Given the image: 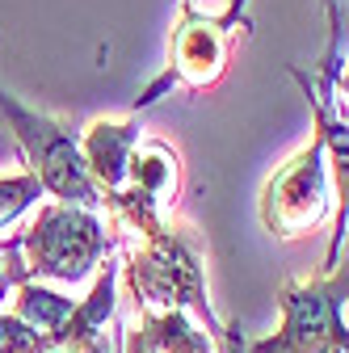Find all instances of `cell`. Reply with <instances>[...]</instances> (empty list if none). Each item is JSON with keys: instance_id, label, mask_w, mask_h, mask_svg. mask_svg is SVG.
<instances>
[{"instance_id": "cell-1", "label": "cell", "mask_w": 349, "mask_h": 353, "mask_svg": "<svg viewBox=\"0 0 349 353\" xmlns=\"http://www.w3.org/2000/svg\"><path fill=\"white\" fill-rule=\"evenodd\" d=\"M118 278H126L139 312H198L210 336L219 332L202 278V240L190 228L164 219L160 228L143 232L126 265H118Z\"/></svg>"}, {"instance_id": "cell-2", "label": "cell", "mask_w": 349, "mask_h": 353, "mask_svg": "<svg viewBox=\"0 0 349 353\" xmlns=\"http://www.w3.org/2000/svg\"><path fill=\"white\" fill-rule=\"evenodd\" d=\"M118 248V236L97 210L68 206V202H42L38 214L17 232V252L26 265V278H51V282H84L97 274Z\"/></svg>"}, {"instance_id": "cell-3", "label": "cell", "mask_w": 349, "mask_h": 353, "mask_svg": "<svg viewBox=\"0 0 349 353\" xmlns=\"http://www.w3.org/2000/svg\"><path fill=\"white\" fill-rule=\"evenodd\" d=\"M248 0H228L223 13H198L194 5L181 0V17L168 34V59L160 68V76L143 88L130 105V118H139L143 110H152L160 97H168L172 88H186V93H206L223 80L228 59H232V42L240 30H248L252 21L244 17Z\"/></svg>"}, {"instance_id": "cell-4", "label": "cell", "mask_w": 349, "mask_h": 353, "mask_svg": "<svg viewBox=\"0 0 349 353\" xmlns=\"http://www.w3.org/2000/svg\"><path fill=\"white\" fill-rule=\"evenodd\" d=\"M13 316L47 332L55 353H122V328L114 324V303H118V265L106 261L93 290L80 303L38 286V282H17L13 286Z\"/></svg>"}, {"instance_id": "cell-5", "label": "cell", "mask_w": 349, "mask_h": 353, "mask_svg": "<svg viewBox=\"0 0 349 353\" xmlns=\"http://www.w3.org/2000/svg\"><path fill=\"white\" fill-rule=\"evenodd\" d=\"M0 118L13 130V139L30 164V176L42 185V194H51L55 202H68V206H84V210L101 206V194L89 176V164L80 156L76 130H68L51 114H38V110L21 105L5 88H0Z\"/></svg>"}, {"instance_id": "cell-6", "label": "cell", "mask_w": 349, "mask_h": 353, "mask_svg": "<svg viewBox=\"0 0 349 353\" xmlns=\"http://www.w3.org/2000/svg\"><path fill=\"white\" fill-rule=\"evenodd\" d=\"M345 294H349V270L345 261L332 274H316L308 282L286 278L278 290L282 324L274 336L248 341L244 353H345Z\"/></svg>"}, {"instance_id": "cell-7", "label": "cell", "mask_w": 349, "mask_h": 353, "mask_svg": "<svg viewBox=\"0 0 349 353\" xmlns=\"http://www.w3.org/2000/svg\"><path fill=\"white\" fill-rule=\"evenodd\" d=\"M328 210V152L324 139L312 135V143L299 148L261 190V223L278 240H303L324 223Z\"/></svg>"}, {"instance_id": "cell-8", "label": "cell", "mask_w": 349, "mask_h": 353, "mask_svg": "<svg viewBox=\"0 0 349 353\" xmlns=\"http://www.w3.org/2000/svg\"><path fill=\"white\" fill-rule=\"evenodd\" d=\"M177 194H181V156L164 139H139L126 160L122 190L106 202L110 232L143 236V232L160 228L168 210L177 206Z\"/></svg>"}, {"instance_id": "cell-9", "label": "cell", "mask_w": 349, "mask_h": 353, "mask_svg": "<svg viewBox=\"0 0 349 353\" xmlns=\"http://www.w3.org/2000/svg\"><path fill=\"white\" fill-rule=\"evenodd\" d=\"M139 139H143L139 135V118H130V114L122 122L93 118L89 126L80 130V156H84V164H89V176H93V185L101 194V206L122 190L126 160H130V152H135Z\"/></svg>"}, {"instance_id": "cell-10", "label": "cell", "mask_w": 349, "mask_h": 353, "mask_svg": "<svg viewBox=\"0 0 349 353\" xmlns=\"http://www.w3.org/2000/svg\"><path fill=\"white\" fill-rule=\"evenodd\" d=\"M122 353H215L194 328L190 312H139L135 328L122 332Z\"/></svg>"}, {"instance_id": "cell-11", "label": "cell", "mask_w": 349, "mask_h": 353, "mask_svg": "<svg viewBox=\"0 0 349 353\" xmlns=\"http://www.w3.org/2000/svg\"><path fill=\"white\" fill-rule=\"evenodd\" d=\"M38 198H47V194H42V185L34 181L30 172H21V176H0V232L13 228L30 206H38Z\"/></svg>"}, {"instance_id": "cell-12", "label": "cell", "mask_w": 349, "mask_h": 353, "mask_svg": "<svg viewBox=\"0 0 349 353\" xmlns=\"http://www.w3.org/2000/svg\"><path fill=\"white\" fill-rule=\"evenodd\" d=\"M0 353H55V345L47 341V332L0 307Z\"/></svg>"}, {"instance_id": "cell-13", "label": "cell", "mask_w": 349, "mask_h": 353, "mask_svg": "<svg viewBox=\"0 0 349 353\" xmlns=\"http://www.w3.org/2000/svg\"><path fill=\"white\" fill-rule=\"evenodd\" d=\"M17 282H30V278H26V265L17 252V236H9V240H0V290H13Z\"/></svg>"}, {"instance_id": "cell-14", "label": "cell", "mask_w": 349, "mask_h": 353, "mask_svg": "<svg viewBox=\"0 0 349 353\" xmlns=\"http://www.w3.org/2000/svg\"><path fill=\"white\" fill-rule=\"evenodd\" d=\"M215 341H219V353H244V345H248V336L240 332V320H228V324H219Z\"/></svg>"}, {"instance_id": "cell-15", "label": "cell", "mask_w": 349, "mask_h": 353, "mask_svg": "<svg viewBox=\"0 0 349 353\" xmlns=\"http://www.w3.org/2000/svg\"><path fill=\"white\" fill-rule=\"evenodd\" d=\"M186 5H194V0H186Z\"/></svg>"}]
</instances>
